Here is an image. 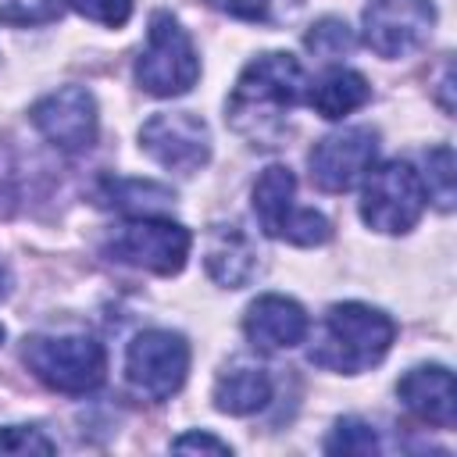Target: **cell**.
Masks as SVG:
<instances>
[{
  "mask_svg": "<svg viewBox=\"0 0 457 457\" xmlns=\"http://www.w3.org/2000/svg\"><path fill=\"white\" fill-rule=\"evenodd\" d=\"M303 86L307 79H303L300 61L286 50H268L253 57L236 79L228 104H225V118L253 146H275V139L286 129L289 111L303 96Z\"/></svg>",
  "mask_w": 457,
  "mask_h": 457,
  "instance_id": "6da1fadb",
  "label": "cell"
},
{
  "mask_svg": "<svg viewBox=\"0 0 457 457\" xmlns=\"http://www.w3.org/2000/svg\"><path fill=\"white\" fill-rule=\"evenodd\" d=\"M368 100H371V86H368V79H364L361 71H353V68H332V71H325V75L311 86V93H307V104H311L321 118H328V121L346 118L350 111L364 107Z\"/></svg>",
  "mask_w": 457,
  "mask_h": 457,
  "instance_id": "e0dca14e",
  "label": "cell"
},
{
  "mask_svg": "<svg viewBox=\"0 0 457 457\" xmlns=\"http://www.w3.org/2000/svg\"><path fill=\"white\" fill-rule=\"evenodd\" d=\"M425 196L439 207V211H453V150L446 143L432 146L425 154Z\"/></svg>",
  "mask_w": 457,
  "mask_h": 457,
  "instance_id": "d6986e66",
  "label": "cell"
},
{
  "mask_svg": "<svg viewBox=\"0 0 457 457\" xmlns=\"http://www.w3.org/2000/svg\"><path fill=\"white\" fill-rule=\"evenodd\" d=\"M18 207V164L11 161L7 146L0 143V214L7 218Z\"/></svg>",
  "mask_w": 457,
  "mask_h": 457,
  "instance_id": "d4e9b609",
  "label": "cell"
},
{
  "mask_svg": "<svg viewBox=\"0 0 457 457\" xmlns=\"http://www.w3.org/2000/svg\"><path fill=\"white\" fill-rule=\"evenodd\" d=\"M214 11L239 18V21H264L268 18V0H207Z\"/></svg>",
  "mask_w": 457,
  "mask_h": 457,
  "instance_id": "4316f807",
  "label": "cell"
},
{
  "mask_svg": "<svg viewBox=\"0 0 457 457\" xmlns=\"http://www.w3.org/2000/svg\"><path fill=\"white\" fill-rule=\"evenodd\" d=\"M253 214L264 236L293 246H321L332 239V225L314 207H296V175L286 164H268L253 182Z\"/></svg>",
  "mask_w": 457,
  "mask_h": 457,
  "instance_id": "5b68a950",
  "label": "cell"
},
{
  "mask_svg": "<svg viewBox=\"0 0 457 457\" xmlns=\"http://www.w3.org/2000/svg\"><path fill=\"white\" fill-rule=\"evenodd\" d=\"M200 79V57L175 14L157 11L146 29V46L136 61V82L150 96H182Z\"/></svg>",
  "mask_w": 457,
  "mask_h": 457,
  "instance_id": "277c9868",
  "label": "cell"
},
{
  "mask_svg": "<svg viewBox=\"0 0 457 457\" xmlns=\"http://www.w3.org/2000/svg\"><path fill=\"white\" fill-rule=\"evenodd\" d=\"M436 25L432 0H371L364 7V43L386 57H411L425 46Z\"/></svg>",
  "mask_w": 457,
  "mask_h": 457,
  "instance_id": "30bf717a",
  "label": "cell"
},
{
  "mask_svg": "<svg viewBox=\"0 0 457 457\" xmlns=\"http://www.w3.org/2000/svg\"><path fill=\"white\" fill-rule=\"evenodd\" d=\"M303 43H307L311 54H318L325 61H336V57L353 50V32H350V25L343 18H321L318 25H311Z\"/></svg>",
  "mask_w": 457,
  "mask_h": 457,
  "instance_id": "ffe728a7",
  "label": "cell"
},
{
  "mask_svg": "<svg viewBox=\"0 0 457 457\" xmlns=\"http://www.w3.org/2000/svg\"><path fill=\"white\" fill-rule=\"evenodd\" d=\"M0 343H4V325H0Z\"/></svg>",
  "mask_w": 457,
  "mask_h": 457,
  "instance_id": "f1b7e54d",
  "label": "cell"
},
{
  "mask_svg": "<svg viewBox=\"0 0 457 457\" xmlns=\"http://www.w3.org/2000/svg\"><path fill=\"white\" fill-rule=\"evenodd\" d=\"M100 204L104 207H114V211H125V214H154L168 204H175V193L161 182H143V179H104L100 186Z\"/></svg>",
  "mask_w": 457,
  "mask_h": 457,
  "instance_id": "ac0fdd59",
  "label": "cell"
},
{
  "mask_svg": "<svg viewBox=\"0 0 457 457\" xmlns=\"http://www.w3.org/2000/svg\"><path fill=\"white\" fill-rule=\"evenodd\" d=\"M189 371V343L168 328L139 332L125 350V378L143 400H168Z\"/></svg>",
  "mask_w": 457,
  "mask_h": 457,
  "instance_id": "ba28073f",
  "label": "cell"
},
{
  "mask_svg": "<svg viewBox=\"0 0 457 457\" xmlns=\"http://www.w3.org/2000/svg\"><path fill=\"white\" fill-rule=\"evenodd\" d=\"M54 439L36 428V425H4L0 428V453H14V457H25V453H54Z\"/></svg>",
  "mask_w": 457,
  "mask_h": 457,
  "instance_id": "7402d4cb",
  "label": "cell"
},
{
  "mask_svg": "<svg viewBox=\"0 0 457 457\" xmlns=\"http://www.w3.org/2000/svg\"><path fill=\"white\" fill-rule=\"evenodd\" d=\"M207 275L225 289H243L257 275V246L239 225H214L204 253Z\"/></svg>",
  "mask_w": 457,
  "mask_h": 457,
  "instance_id": "9a60e30c",
  "label": "cell"
},
{
  "mask_svg": "<svg viewBox=\"0 0 457 457\" xmlns=\"http://www.w3.org/2000/svg\"><path fill=\"white\" fill-rule=\"evenodd\" d=\"M61 14V0H0V21L7 25H39Z\"/></svg>",
  "mask_w": 457,
  "mask_h": 457,
  "instance_id": "603a6c76",
  "label": "cell"
},
{
  "mask_svg": "<svg viewBox=\"0 0 457 457\" xmlns=\"http://www.w3.org/2000/svg\"><path fill=\"white\" fill-rule=\"evenodd\" d=\"M396 396L400 403L425 425L436 428H453L457 421V389H453V375L443 364H421L411 368L400 382H396Z\"/></svg>",
  "mask_w": 457,
  "mask_h": 457,
  "instance_id": "5bb4252c",
  "label": "cell"
},
{
  "mask_svg": "<svg viewBox=\"0 0 457 457\" xmlns=\"http://www.w3.org/2000/svg\"><path fill=\"white\" fill-rule=\"evenodd\" d=\"M139 146L175 175H196L211 161V129L193 111H157L139 129Z\"/></svg>",
  "mask_w": 457,
  "mask_h": 457,
  "instance_id": "9c48e42d",
  "label": "cell"
},
{
  "mask_svg": "<svg viewBox=\"0 0 457 457\" xmlns=\"http://www.w3.org/2000/svg\"><path fill=\"white\" fill-rule=\"evenodd\" d=\"M21 361L54 393L86 396L107 375V353L93 336H25Z\"/></svg>",
  "mask_w": 457,
  "mask_h": 457,
  "instance_id": "3957f363",
  "label": "cell"
},
{
  "mask_svg": "<svg viewBox=\"0 0 457 457\" xmlns=\"http://www.w3.org/2000/svg\"><path fill=\"white\" fill-rule=\"evenodd\" d=\"M325 450L328 453H375L378 450V436L361 418H339L336 428L325 439Z\"/></svg>",
  "mask_w": 457,
  "mask_h": 457,
  "instance_id": "44dd1931",
  "label": "cell"
},
{
  "mask_svg": "<svg viewBox=\"0 0 457 457\" xmlns=\"http://www.w3.org/2000/svg\"><path fill=\"white\" fill-rule=\"evenodd\" d=\"M425 182L421 171L407 161H386L375 171H368L364 189H361V218L368 228L400 236L411 232L421 214H425Z\"/></svg>",
  "mask_w": 457,
  "mask_h": 457,
  "instance_id": "52a82bcc",
  "label": "cell"
},
{
  "mask_svg": "<svg viewBox=\"0 0 457 457\" xmlns=\"http://www.w3.org/2000/svg\"><path fill=\"white\" fill-rule=\"evenodd\" d=\"M32 125L64 154H82L96 143V100L86 86H61L36 100Z\"/></svg>",
  "mask_w": 457,
  "mask_h": 457,
  "instance_id": "7c38bea8",
  "label": "cell"
},
{
  "mask_svg": "<svg viewBox=\"0 0 457 457\" xmlns=\"http://www.w3.org/2000/svg\"><path fill=\"white\" fill-rule=\"evenodd\" d=\"M71 11H79L82 18L89 21H100V25H125L129 14H132V0H68Z\"/></svg>",
  "mask_w": 457,
  "mask_h": 457,
  "instance_id": "cb8c5ba5",
  "label": "cell"
},
{
  "mask_svg": "<svg viewBox=\"0 0 457 457\" xmlns=\"http://www.w3.org/2000/svg\"><path fill=\"white\" fill-rule=\"evenodd\" d=\"M7 296V271H4V264H0V300Z\"/></svg>",
  "mask_w": 457,
  "mask_h": 457,
  "instance_id": "83f0119b",
  "label": "cell"
},
{
  "mask_svg": "<svg viewBox=\"0 0 457 457\" xmlns=\"http://www.w3.org/2000/svg\"><path fill=\"white\" fill-rule=\"evenodd\" d=\"M175 453H232V446L211 432H186L179 439H171Z\"/></svg>",
  "mask_w": 457,
  "mask_h": 457,
  "instance_id": "484cf974",
  "label": "cell"
},
{
  "mask_svg": "<svg viewBox=\"0 0 457 457\" xmlns=\"http://www.w3.org/2000/svg\"><path fill=\"white\" fill-rule=\"evenodd\" d=\"M189 246H193V236L186 225L154 218V214H136L104 239V253L111 261L143 268L154 275H179L186 268Z\"/></svg>",
  "mask_w": 457,
  "mask_h": 457,
  "instance_id": "8992f818",
  "label": "cell"
},
{
  "mask_svg": "<svg viewBox=\"0 0 457 457\" xmlns=\"http://www.w3.org/2000/svg\"><path fill=\"white\" fill-rule=\"evenodd\" d=\"M271 400V375L253 361H232L214 378V407L221 414H257Z\"/></svg>",
  "mask_w": 457,
  "mask_h": 457,
  "instance_id": "2e32d148",
  "label": "cell"
},
{
  "mask_svg": "<svg viewBox=\"0 0 457 457\" xmlns=\"http://www.w3.org/2000/svg\"><path fill=\"white\" fill-rule=\"evenodd\" d=\"M396 339V325L386 311L368 303H336L325 314L321 336L311 346V364L339 371V375H361L375 368Z\"/></svg>",
  "mask_w": 457,
  "mask_h": 457,
  "instance_id": "7a4b0ae2",
  "label": "cell"
},
{
  "mask_svg": "<svg viewBox=\"0 0 457 457\" xmlns=\"http://www.w3.org/2000/svg\"><path fill=\"white\" fill-rule=\"evenodd\" d=\"M375 154H378V136L368 125H350V129L328 132L307 154L311 182L321 193H346L371 171Z\"/></svg>",
  "mask_w": 457,
  "mask_h": 457,
  "instance_id": "8fae6325",
  "label": "cell"
},
{
  "mask_svg": "<svg viewBox=\"0 0 457 457\" xmlns=\"http://www.w3.org/2000/svg\"><path fill=\"white\" fill-rule=\"evenodd\" d=\"M243 332L257 350H289V346L307 339L311 318L296 300L278 296V293H264L246 307Z\"/></svg>",
  "mask_w": 457,
  "mask_h": 457,
  "instance_id": "4fadbf2b",
  "label": "cell"
}]
</instances>
